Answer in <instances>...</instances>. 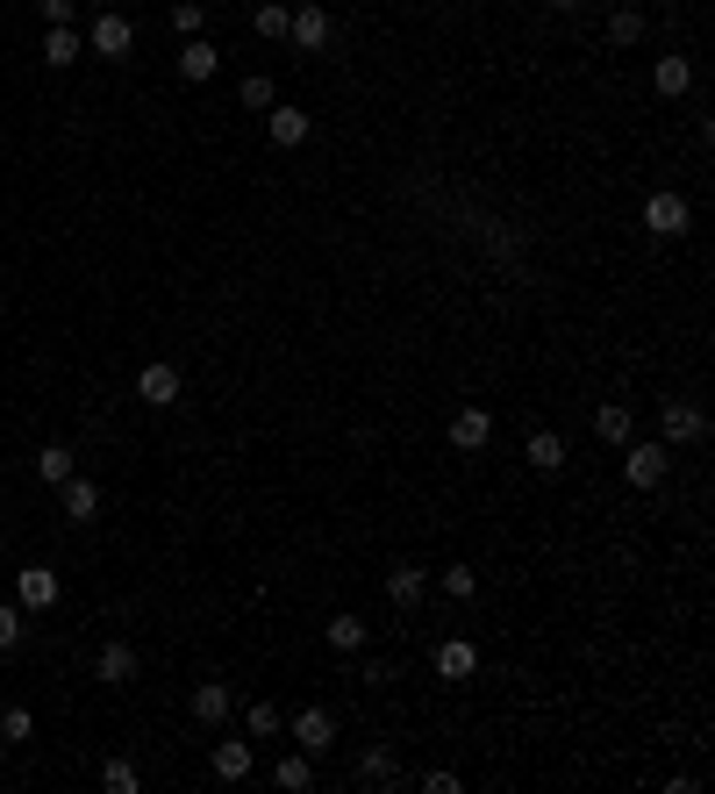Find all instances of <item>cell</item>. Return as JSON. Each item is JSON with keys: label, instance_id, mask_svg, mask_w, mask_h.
Instances as JSON below:
<instances>
[{"label": "cell", "instance_id": "cell-1", "mask_svg": "<svg viewBox=\"0 0 715 794\" xmlns=\"http://www.w3.org/2000/svg\"><path fill=\"white\" fill-rule=\"evenodd\" d=\"M129 43H137L129 15H93V22H86V51H93V58H129Z\"/></svg>", "mask_w": 715, "mask_h": 794}, {"label": "cell", "instance_id": "cell-2", "mask_svg": "<svg viewBox=\"0 0 715 794\" xmlns=\"http://www.w3.org/2000/svg\"><path fill=\"white\" fill-rule=\"evenodd\" d=\"M665 466H673V451H665V444H623V480H630V487H658Z\"/></svg>", "mask_w": 715, "mask_h": 794}, {"label": "cell", "instance_id": "cell-3", "mask_svg": "<svg viewBox=\"0 0 715 794\" xmlns=\"http://www.w3.org/2000/svg\"><path fill=\"white\" fill-rule=\"evenodd\" d=\"M658 430H665V444H701V437H708V415H701L694 401H665Z\"/></svg>", "mask_w": 715, "mask_h": 794}, {"label": "cell", "instance_id": "cell-4", "mask_svg": "<svg viewBox=\"0 0 715 794\" xmlns=\"http://www.w3.org/2000/svg\"><path fill=\"white\" fill-rule=\"evenodd\" d=\"M293 744H301L308 759H323L329 744H337V716H329V708H301V716H293Z\"/></svg>", "mask_w": 715, "mask_h": 794}, {"label": "cell", "instance_id": "cell-5", "mask_svg": "<svg viewBox=\"0 0 715 794\" xmlns=\"http://www.w3.org/2000/svg\"><path fill=\"white\" fill-rule=\"evenodd\" d=\"M93 680H101V688H129V680H137V652L122 638H108L101 652H93Z\"/></svg>", "mask_w": 715, "mask_h": 794}, {"label": "cell", "instance_id": "cell-6", "mask_svg": "<svg viewBox=\"0 0 715 794\" xmlns=\"http://www.w3.org/2000/svg\"><path fill=\"white\" fill-rule=\"evenodd\" d=\"M137 401H151V408H172V401H179V365L151 358V365L137 373Z\"/></svg>", "mask_w": 715, "mask_h": 794}, {"label": "cell", "instance_id": "cell-7", "mask_svg": "<svg viewBox=\"0 0 715 794\" xmlns=\"http://www.w3.org/2000/svg\"><path fill=\"white\" fill-rule=\"evenodd\" d=\"M287 36L301 43V51H329V8H323V0H308V8H293Z\"/></svg>", "mask_w": 715, "mask_h": 794}, {"label": "cell", "instance_id": "cell-8", "mask_svg": "<svg viewBox=\"0 0 715 794\" xmlns=\"http://www.w3.org/2000/svg\"><path fill=\"white\" fill-rule=\"evenodd\" d=\"M644 229H651V237H680V229H687V201H680V193H651V201H644Z\"/></svg>", "mask_w": 715, "mask_h": 794}, {"label": "cell", "instance_id": "cell-9", "mask_svg": "<svg viewBox=\"0 0 715 794\" xmlns=\"http://www.w3.org/2000/svg\"><path fill=\"white\" fill-rule=\"evenodd\" d=\"M15 602L22 608H51L58 602V572L51 566H22L15 572Z\"/></svg>", "mask_w": 715, "mask_h": 794}, {"label": "cell", "instance_id": "cell-10", "mask_svg": "<svg viewBox=\"0 0 715 794\" xmlns=\"http://www.w3.org/2000/svg\"><path fill=\"white\" fill-rule=\"evenodd\" d=\"M58 508H65L72 522H93V516H101V487H93V480H79V472H72V480L58 487Z\"/></svg>", "mask_w": 715, "mask_h": 794}, {"label": "cell", "instance_id": "cell-11", "mask_svg": "<svg viewBox=\"0 0 715 794\" xmlns=\"http://www.w3.org/2000/svg\"><path fill=\"white\" fill-rule=\"evenodd\" d=\"M487 437H494V415H487V408H459V415H451V444H459V451H479Z\"/></svg>", "mask_w": 715, "mask_h": 794}, {"label": "cell", "instance_id": "cell-12", "mask_svg": "<svg viewBox=\"0 0 715 794\" xmlns=\"http://www.w3.org/2000/svg\"><path fill=\"white\" fill-rule=\"evenodd\" d=\"M437 673H443V680H473V673H479V652H473L465 638H443V644H437Z\"/></svg>", "mask_w": 715, "mask_h": 794}, {"label": "cell", "instance_id": "cell-13", "mask_svg": "<svg viewBox=\"0 0 715 794\" xmlns=\"http://www.w3.org/2000/svg\"><path fill=\"white\" fill-rule=\"evenodd\" d=\"M215 43H201V36H187V43H179V79H193V87H201V79H215Z\"/></svg>", "mask_w": 715, "mask_h": 794}, {"label": "cell", "instance_id": "cell-14", "mask_svg": "<svg viewBox=\"0 0 715 794\" xmlns=\"http://www.w3.org/2000/svg\"><path fill=\"white\" fill-rule=\"evenodd\" d=\"M594 437H601V444H630V437H637L630 408H623V401H601V408H594Z\"/></svg>", "mask_w": 715, "mask_h": 794}, {"label": "cell", "instance_id": "cell-15", "mask_svg": "<svg viewBox=\"0 0 715 794\" xmlns=\"http://www.w3.org/2000/svg\"><path fill=\"white\" fill-rule=\"evenodd\" d=\"M215 780H251V744H237V738H215Z\"/></svg>", "mask_w": 715, "mask_h": 794}, {"label": "cell", "instance_id": "cell-16", "mask_svg": "<svg viewBox=\"0 0 715 794\" xmlns=\"http://www.w3.org/2000/svg\"><path fill=\"white\" fill-rule=\"evenodd\" d=\"M79 51H86V36L72 29V22H65V29H43V65L65 72V65H79Z\"/></svg>", "mask_w": 715, "mask_h": 794}, {"label": "cell", "instance_id": "cell-17", "mask_svg": "<svg viewBox=\"0 0 715 794\" xmlns=\"http://www.w3.org/2000/svg\"><path fill=\"white\" fill-rule=\"evenodd\" d=\"M651 87H658L665 101H680V93L694 87V65H687V58H658V65H651Z\"/></svg>", "mask_w": 715, "mask_h": 794}, {"label": "cell", "instance_id": "cell-18", "mask_svg": "<svg viewBox=\"0 0 715 794\" xmlns=\"http://www.w3.org/2000/svg\"><path fill=\"white\" fill-rule=\"evenodd\" d=\"M423 588H429L423 566H393V572H387V602H393V608H415V602H423Z\"/></svg>", "mask_w": 715, "mask_h": 794}, {"label": "cell", "instance_id": "cell-19", "mask_svg": "<svg viewBox=\"0 0 715 794\" xmlns=\"http://www.w3.org/2000/svg\"><path fill=\"white\" fill-rule=\"evenodd\" d=\"M265 122H273V143H279V151H301V143H308V115H301V108H273Z\"/></svg>", "mask_w": 715, "mask_h": 794}, {"label": "cell", "instance_id": "cell-20", "mask_svg": "<svg viewBox=\"0 0 715 794\" xmlns=\"http://www.w3.org/2000/svg\"><path fill=\"white\" fill-rule=\"evenodd\" d=\"M529 466H537V472H559V466H565V437L529 430Z\"/></svg>", "mask_w": 715, "mask_h": 794}, {"label": "cell", "instance_id": "cell-21", "mask_svg": "<svg viewBox=\"0 0 715 794\" xmlns=\"http://www.w3.org/2000/svg\"><path fill=\"white\" fill-rule=\"evenodd\" d=\"M36 480H43V487H65L72 480V451L65 444H43V451H36Z\"/></svg>", "mask_w": 715, "mask_h": 794}, {"label": "cell", "instance_id": "cell-22", "mask_svg": "<svg viewBox=\"0 0 715 794\" xmlns=\"http://www.w3.org/2000/svg\"><path fill=\"white\" fill-rule=\"evenodd\" d=\"M193 716H201V723H222V716H229V688H222V680H201V688H193Z\"/></svg>", "mask_w": 715, "mask_h": 794}, {"label": "cell", "instance_id": "cell-23", "mask_svg": "<svg viewBox=\"0 0 715 794\" xmlns=\"http://www.w3.org/2000/svg\"><path fill=\"white\" fill-rule=\"evenodd\" d=\"M308 780H315V766H308V752H293V759H279V766H273V787H287V794H301Z\"/></svg>", "mask_w": 715, "mask_h": 794}, {"label": "cell", "instance_id": "cell-24", "mask_svg": "<svg viewBox=\"0 0 715 794\" xmlns=\"http://www.w3.org/2000/svg\"><path fill=\"white\" fill-rule=\"evenodd\" d=\"M243 730H251V738H279L287 723H279V708H273V702H251V708H243Z\"/></svg>", "mask_w": 715, "mask_h": 794}, {"label": "cell", "instance_id": "cell-25", "mask_svg": "<svg viewBox=\"0 0 715 794\" xmlns=\"http://www.w3.org/2000/svg\"><path fill=\"white\" fill-rule=\"evenodd\" d=\"M287 22H293V15H287V8H279V0H258L251 29H258V36H273V43H279V36H287Z\"/></svg>", "mask_w": 715, "mask_h": 794}, {"label": "cell", "instance_id": "cell-26", "mask_svg": "<svg viewBox=\"0 0 715 794\" xmlns=\"http://www.w3.org/2000/svg\"><path fill=\"white\" fill-rule=\"evenodd\" d=\"M365 644V622L358 616H329V652H358Z\"/></svg>", "mask_w": 715, "mask_h": 794}, {"label": "cell", "instance_id": "cell-27", "mask_svg": "<svg viewBox=\"0 0 715 794\" xmlns=\"http://www.w3.org/2000/svg\"><path fill=\"white\" fill-rule=\"evenodd\" d=\"M243 108H251V115L279 108V93H273V79H265V72H251V79H243Z\"/></svg>", "mask_w": 715, "mask_h": 794}, {"label": "cell", "instance_id": "cell-28", "mask_svg": "<svg viewBox=\"0 0 715 794\" xmlns=\"http://www.w3.org/2000/svg\"><path fill=\"white\" fill-rule=\"evenodd\" d=\"M36 738V716L29 708H8V716H0V744H29Z\"/></svg>", "mask_w": 715, "mask_h": 794}, {"label": "cell", "instance_id": "cell-29", "mask_svg": "<svg viewBox=\"0 0 715 794\" xmlns=\"http://www.w3.org/2000/svg\"><path fill=\"white\" fill-rule=\"evenodd\" d=\"M637 36H644V15H637V8H615L609 15V43H637Z\"/></svg>", "mask_w": 715, "mask_h": 794}, {"label": "cell", "instance_id": "cell-30", "mask_svg": "<svg viewBox=\"0 0 715 794\" xmlns=\"http://www.w3.org/2000/svg\"><path fill=\"white\" fill-rule=\"evenodd\" d=\"M101 787L108 794H137V766H129V759H108L101 766Z\"/></svg>", "mask_w": 715, "mask_h": 794}, {"label": "cell", "instance_id": "cell-31", "mask_svg": "<svg viewBox=\"0 0 715 794\" xmlns=\"http://www.w3.org/2000/svg\"><path fill=\"white\" fill-rule=\"evenodd\" d=\"M201 22H208L201 0H179V8H172V29H179V36H201Z\"/></svg>", "mask_w": 715, "mask_h": 794}, {"label": "cell", "instance_id": "cell-32", "mask_svg": "<svg viewBox=\"0 0 715 794\" xmlns=\"http://www.w3.org/2000/svg\"><path fill=\"white\" fill-rule=\"evenodd\" d=\"M22 644V602H0V652Z\"/></svg>", "mask_w": 715, "mask_h": 794}, {"label": "cell", "instance_id": "cell-33", "mask_svg": "<svg viewBox=\"0 0 715 794\" xmlns=\"http://www.w3.org/2000/svg\"><path fill=\"white\" fill-rule=\"evenodd\" d=\"M473 588H479L473 566H451V572H443V594H451V602H473Z\"/></svg>", "mask_w": 715, "mask_h": 794}, {"label": "cell", "instance_id": "cell-34", "mask_svg": "<svg viewBox=\"0 0 715 794\" xmlns=\"http://www.w3.org/2000/svg\"><path fill=\"white\" fill-rule=\"evenodd\" d=\"M358 773H365V780H393V766H387V752H365V759H358Z\"/></svg>", "mask_w": 715, "mask_h": 794}, {"label": "cell", "instance_id": "cell-35", "mask_svg": "<svg viewBox=\"0 0 715 794\" xmlns=\"http://www.w3.org/2000/svg\"><path fill=\"white\" fill-rule=\"evenodd\" d=\"M43 22H51V29H65V22H72V0H43Z\"/></svg>", "mask_w": 715, "mask_h": 794}, {"label": "cell", "instance_id": "cell-36", "mask_svg": "<svg viewBox=\"0 0 715 794\" xmlns=\"http://www.w3.org/2000/svg\"><path fill=\"white\" fill-rule=\"evenodd\" d=\"M551 8H579V0H551Z\"/></svg>", "mask_w": 715, "mask_h": 794}, {"label": "cell", "instance_id": "cell-37", "mask_svg": "<svg viewBox=\"0 0 715 794\" xmlns=\"http://www.w3.org/2000/svg\"><path fill=\"white\" fill-rule=\"evenodd\" d=\"M609 8H630V0H609Z\"/></svg>", "mask_w": 715, "mask_h": 794}]
</instances>
